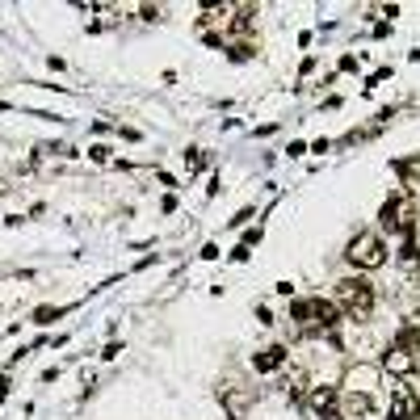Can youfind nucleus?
<instances>
[{
    "instance_id": "f257e3e1",
    "label": "nucleus",
    "mask_w": 420,
    "mask_h": 420,
    "mask_svg": "<svg viewBox=\"0 0 420 420\" xmlns=\"http://www.w3.org/2000/svg\"><path fill=\"white\" fill-rule=\"evenodd\" d=\"M290 320H294V336H336V324H340V311H336V303H328V298H294V307H290Z\"/></svg>"
},
{
    "instance_id": "f03ea898",
    "label": "nucleus",
    "mask_w": 420,
    "mask_h": 420,
    "mask_svg": "<svg viewBox=\"0 0 420 420\" xmlns=\"http://www.w3.org/2000/svg\"><path fill=\"white\" fill-rule=\"evenodd\" d=\"M336 311H349L357 324H366L374 311V286L366 278H340L336 281Z\"/></svg>"
},
{
    "instance_id": "7ed1b4c3",
    "label": "nucleus",
    "mask_w": 420,
    "mask_h": 420,
    "mask_svg": "<svg viewBox=\"0 0 420 420\" xmlns=\"http://www.w3.org/2000/svg\"><path fill=\"white\" fill-rule=\"evenodd\" d=\"M345 261H349L353 269H378V265L387 261V244H382V235H378V232L353 235V244H349Z\"/></svg>"
},
{
    "instance_id": "20e7f679",
    "label": "nucleus",
    "mask_w": 420,
    "mask_h": 420,
    "mask_svg": "<svg viewBox=\"0 0 420 420\" xmlns=\"http://www.w3.org/2000/svg\"><path fill=\"white\" fill-rule=\"evenodd\" d=\"M391 420H420V395H416V387L399 382V387L391 391Z\"/></svg>"
},
{
    "instance_id": "39448f33",
    "label": "nucleus",
    "mask_w": 420,
    "mask_h": 420,
    "mask_svg": "<svg viewBox=\"0 0 420 420\" xmlns=\"http://www.w3.org/2000/svg\"><path fill=\"white\" fill-rule=\"evenodd\" d=\"M252 404H257V387H248V382H235V387L223 391V408H227V416L232 420H244Z\"/></svg>"
},
{
    "instance_id": "423d86ee",
    "label": "nucleus",
    "mask_w": 420,
    "mask_h": 420,
    "mask_svg": "<svg viewBox=\"0 0 420 420\" xmlns=\"http://www.w3.org/2000/svg\"><path fill=\"white\" fill-rule=\"evenodd\" d=\"M307 404L320 412V420H345L340 416V399H336V387H316L307 395Z\"/></svg>"
},
{
    "instance_id": "0eeeda50",
    "label": "nucleus",
    "mask_w": 420,
    "mask_h": 420,
    "mask_svg": "<svg viewBox=\"0 0 420 420\" xmlns=\"http://www.w3.org/2000/svg\"><path fill=\"white\" fill-rule=\"evenodd\" d=\"M374 382H378V370L366 362L349 366V374H345V391H357V395H374Z\"/></svg>"
},
{
    "instance_id": "6e6552de",
    "label": "nucleus",
    "mask_w": 420,
    "mask_h": 420,
    "mask_svg": "<svg viewBox=\"0 0 420 420\" xmlns=\"http://www.w3.org/2000/svg\"><path fill=\"white\" fill-rule=\"evenodd\" d=\"M382 370H387V374H395V378H399V382H404V378H408V374L416 370V357H412V353H404V349H395V345H391V349H387V357H382Z\"/></svg>"
},
{
    "instance_id": "1a4fd4ad",
    "label": "nucleus",
    "mask_w": 420,
    "mask_h": 420,
    "mask_svg": "<svg viewBox=\"0 0 420 420\" xmlns=\"http://www.w3.org/2000/svg\"><path fill=\"white\" fill-rule=\"evenodd\" d=\"M374 412V395H357V391H345V399H340V416H370Z\"/></svg>"
},
{
    "instance_id": "9d476101",
    "label": "nucleus",
    "mask_w": 420,
    "mask_h": 420,
    "mask_svg": "<svg viewBox=\"0 0 420 420\" xmlns=\"http://www.w3.org/2000/svg\"><path fill=\"white\" fill-rule=\"evenodd\" d=\"M252 366H257L261 374H274V370H281V366H286V349H281V345H269V349H257Z\"/></svg>"
},
{
    "instance_id": "9b49d317",
    "label": "nucleus",
    "mask_w": 420,
    "mask_h": 420,
    "mask_svg": "<svg viewBox=\"0 0 420 420\" xmlns=\"http://www.w3.org/2000/svg\"><path fill=\"white\" fill-rule=\"evenodd\" d=\"M395 349H404V353H412V357H416V353H420V332H416V324H404V328H399Z\"/></svg>"
},
{
    "instance_id": "f8f14e48",
    "label": "nucleus",
    "mask_w": 420,
    "mask_h": 420,
    "mask_svg": "<svg viewBox=\"0 0 420 420\" xmlns=\"http://www.w3.org/2000/svg\"><path fill=\"white\" fill-rule=\"evenodd\" d=\"M185 168L193 173V177L206 168V151H202V147H185Z\"/></svg>"
},
{
    "instance_id": "ddd939ff",
    "label": "nucleus",
    "mask_w": 420,
    "mask_h": 420,
    "mask_svg": "<svg viewBox=\"0 0 420 420\" xmlns=\"http://www.w3.org/2000/svg\"><path fill=\"white\" fill-rule=\"evenodd\" d=\"M55 316H63V307H38L34 311V324H50Z\"/></svg>"
},
{
    "instance_id": "4468645a",
    "label": "nucleus",
    "mask_w": 420,
    "mask_h": 420,
    "mask_svg": "<svg viewBox=\"0 0 420 420\" xmlns=\"http://www.w3.org/2000/svg\"><path fill=\"white\" fill-rule=\"evenodd\" d=\"M89 156H93L97 164H105V160H109V147H105V143H97L93 151H89Z\"/></svg>"
},
{
    "instance_id": "2eb2a0df",
    "label": "nucleus",
    "mask_w": 420,
    "mask_h": 420,
    "mask_svg": "<svg viewBox=\"0 0 420 420\" xmlns=\"http://www.w3.org/2000/svg\"><path fill=\"white\" fill-rule=\"evenodd\" d=\"M139 13H143V21H160V9L156 4H143Z\"/></svg>"
},
{
    "instance_id": "dca6fc26",
    "label": "nucleus",
    "mask_w": 420,
    "mask_h": 420,
    "mask_svg": "<svg viewBox=\"0 0 420 420\" xmlns=\"http://www.w3.org/2000/svg\"><path fill=\"white\" fill-rule=\"evenodd\" d=\"M118 353H122V345H105V349H101V357H105V362H114Z\"/></svg>"
},
{
    "instance_id": "f3484780",
    "label": "nucleus",
    "mask_w": 420,
    "mask_h": 420,
    "mask_svg": "<svg viewBox=\"0 0 420 420\" xmlns=\"http://www.w3.org/2000/svg\"><path fill=\"white\" fill-rule=\"evenodd\" d=\"M412 281H416V286H420V265H412Z\"/></svg>"
}]
</instances>
